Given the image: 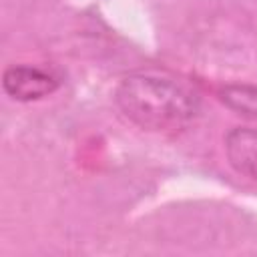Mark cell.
Segmentation results:
<instances>
[{"label":"cell","mask_w":257,"mask_h":257,"mask_svg":"<svg viewBox=\"0 0 257 257\" xmlns=\"http://www.w3.org/2000/svg\"><path fill=\"white\" fill-rule=\"evenodd\" d=\"M114 100L128 120L147 131L183 128L199 110V96L189 86L155 72L124 76Z\"/></svg>","instance_id":"cell-1"},{"label":"cell","mask_w":257,"mask_h":257,"mask_svg":"<svg viewBox=\"0 0 257 257\" xmlns=\"http://www.w3.org/2000/svg\"><path fill=\"white\" fill-rule=\"evenodd\" d=\"M2 86L14 100H38L52 94L60 86V76L42 66L18 64L4 70Z\"/></svg>","instance_id":"cell-2"},{"label":"cell","mask_w":257,"mask_h":257,"mask_svg":"<svg viewBox=\"0 0 257 257\" xmlns=\"http://www.w3.org/2000/svg\"><path fill=\"white\" fill-rule=\"evenodd\" d=\"M225 151L231 167L257 181V131L255 128H233L225 139Z\"/></svg>","instance_id":"cell-3"},{"label":"cell","mask_w":257,"mask_h":257,"mask_svg":"<svg viewBox=\"0 0 257 257\" xmlns=\"http://www.w3.org/2000/svg\"><path fill=\"white\" fill-rule=\"evenodd\" d=\"M219 98L239 114L257 118V86L251 84H231L219 90Z\"/></svg>","instance_id":"cell-4"}]
</instances>
